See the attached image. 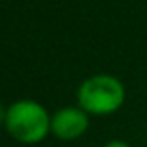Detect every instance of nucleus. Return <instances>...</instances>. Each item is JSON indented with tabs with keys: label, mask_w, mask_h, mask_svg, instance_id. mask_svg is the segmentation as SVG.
Wrapping results in <instances>:
<instances>
[{
	"label": "nucleus",
	"mask_w": 147,
	"mask_h": 147,
	"mask_svg": "<svg viewBox=\"0 0 147 147\" xmlns=\"http://www.w3.org/2000/svg\"><path fill=\"white\" fill-rule=\"evenodd\" d=\"M52 115L34 99H19L6 110L4 129L13 140L24 145H36L50 134Z\"/></svg>",
	"instance_id": "obj_1"
},
{
	"label": "nucleus",
	"mask_w": 147,
	"mask_h": 147,
	"mask_svg": "<svg viewBox=\"0 0 147 147\" xmlns=\"http://www.w3.org/2000/svg\"><path fill=\"white\" fill-rule=\"evenodd\" d=\"M125 97L127 91L123 82L108 73L90 76L76 90V104L90 115L115 114L125 104Z\"/></svg>",
	"instance_id": "obj_2"
},
{
	"label": "nucleus",
	"mask_w": 147,
	"mask_h": 147,
	"mask_svg": "<svg viewBox=\"0 0 147 147\" xmlns=\"http://www.w3.org/2000/svg\"><path fill=\"white\" fill-rule=\"evenodd\" d=\"M90 129V114L80 106H63L56 110L50 119V134L61 142L82 138Z\"/></svg>",
	"instance_id": "obj_3"
},
{
	"label": "nucleus",
	"mask_w": 147,
	"mask_h": 147,
	"mask_svg": "<svg viewBox=\"0 0 147 147\" xmlns=\"http://www.w3.org/2000/svg\"><path fill=\"white\" fill-rule=\"evenodd\" d=\"M102 147H130L127 142H123V140H110V142H106Z\"/></svg>",
	"instance_id": "obj_4"
},
{
	"label": "nucleus",
	"mask_w": 147,
	"mask_h": 147,
	"mask_svg": "<svg viewBox=\"0 0 147 147\" xmlns=\"http://www.w3.org/2000/svg\"><path fill=\"white\" fill-rule=\"evenodd\" d=\"M6 110H7V108H4L2 102H0V127L4 125V121H6Z\"/></svg>",
	"instance_id": "obj_5"
}]
</instances>
